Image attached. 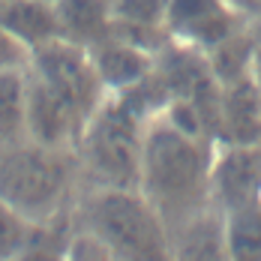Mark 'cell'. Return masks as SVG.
<instances>
[{"instance_id": "obj_1", "label": "cell", "mask_w": 261, "mask_h": 261, "mask_svg": "<svg viewBox=\"0 0 261 261\" xmlns=\"http://www.w3.org/2000/svg\"><path fill=\"white\" fill-rule=\"evenodd\" d=\"M216 141L177 129L162 114L144 123L138 189L156 207L168 231L213 204L210 171Z\"/></svg>"}, {"instance_id": "obj_2", "label": "cell", "mask_w": 261, "mask_h": 261, "mask_svg": "<svg viewBox=\"0 0 261 261\" xmlns=\"http://www.w3.org/2000/svg\"><path fill=\"white\" fill-rule=\"evenodd\" d=\"M81 186L75 147H45L30 138L0 144V198L30 222L69 216Z\"/></svg>"}, {"instance_id": "obj_3", "label": "cell", "mask_w": 261, "mask_h": 261, "mask_svg": "<svg viewBox=\"0 0 261 261\" xmlns=\"http://www.w3.org/2000/svg\"><path fill=\"white\" fill-rule=\"evenodd\" d=\"M72 222L96 231L114 261H168V225L138 186H81Z\"/></svg>"}, {"instance_id": "obj_4", "label": "cell", "mask_w": 261, "mask_h": 261, "mask_svg": "<svg viewBox=\"0 0 261 261\" xmlns=\"http://www.w3.org/2000/svg\"><path fill=\"white\" fill-rule=\"evenodd\" d=\"M144 123L120 96H105L75 144L84 186H138Z\"/></svg>"}, {"instance_id": "obj_5", "label": "cell", "mask_w": 261, "mask_h": 261, "mask_svg": "<svg viewBox=\"0 0 261 261\" xmlns=\"http://www.w3.org/2000/svg\"><path fill=\"white\" fill-rule=\"evenodd\" d=\"M30 69L72 105L84 126L108 96L90 51L69 39H51L39 45L30 57Z\"/></svg>"}, {"instance_id": "obj_6", "label": "cell", "mask_w": 261, "mask_h": 261, "mask_svg": "<svg viewBox=\"0 0 261 261\" xmlns=\"http://www.w3.org/2000/svg\"><path fill=\"white\" fill-rule=\"evenodd\" d=\"M243 27H249V21L228 0H168V39L192 45L198 51H210L216 42L228 39Z\"/></svg>"}, {"instance_id": "obj_7", "label": "cell", "mask_w": 261, "mask_h": 261, "mask_svg": "<svg viewBox=\"0 0 261 261\" xmlns=\"http://www.w3.org/2000/svg\"><path fill=\"white\" fill-rule=\"evenodd\" d=\"M81 129L84 123L72 105L27 69V138L45 147H75Z\"/></svg>"}, {"instance_id": "obj_8", "label": "cell", "mask_w": 261, "mask_h": 261, "mask_svg": "<svg viewBox=\"0 0 261 261\" xmlns=\"http://www.w3.org/2000/svg\"><path fill=\"white\" fill-rule=\"evenodd\" d=\"M210 192L219 210L261 195V144H216Z\"/></svg>"}, {"instance_id": "obj_9", "label": "cell", "mask_w": 261, "mask_h": 261, "mask_svg": "<svg viewBox=\"0 0 261 261\" xmlns=\"http://www.w3.org/2000/svg\"><path fill=\"white\" fill-rule=\"evenodd\" d=\"M87 51L93 57V66H96L108 93H123V90L135 87L156 66V51L132 42L126 36L114 33V30L105 39H99L96 45H90Z\"/></svg>"}, {"instance_id": "obj_10", "label": "cell", "mask_w": 261, "mask_h": 261, "mask_svg": "<svg viewBox=\"0 0 261 261\" xmlns=\"http://www.w3.org/2000/svg\"><path fill=\"white\" fill-rule=\"evenodd\" d=\"M216 144H261V90L252 75L219 84Z\"/></svg>"}, {"instance_id": "obj_11", "label": "cell", "mask_w": 261, "mask_h": 261, "mask_svg": "<svg viewBox=\"0 0 261 261\" xmlns=\"http://www.w3.org/2000/svg\"><path fill=\"white\" fill-rule=\"evenodd\" d=\"M171 258L177 261H228L225 249V216L216 204L198 210L168 231Z\"/></svg>"}, {"instance_id": "obj_12", "label": "cell", "mask_w": 261, "mask_h": 261, "mask_svg": "<svg viewBox=\"0 0 261 261\" xmlns=\"http://www.w3.org/2000/svg\"><path fill=\"white\" fill-rule=\"evenodd\" d=\"M165 12H168V0H111L114 33L150 51H159L168 42Z\"/></svg>"}, {"instance_id": "obj_13", "label": "cell", "mask_w": 261, "mask_h": 261, "mask_svg": "<svg viewBox=\"0 0 261 261\" xmlns=\"http://www.w3.org/2000/svg\"><path fill=\"white\" fill-rule=\"evenodd\" d=\"M0 24L12 30L30 51L60 39L54 0H0Z\"/></svg>"}, {"instance_id": "obj_14", "label": "cell", "mask_w": 261, "mask_h": 261, "mask_svg": "<svg viewBox=\"0 0 261 261\" xmlns=\"http://www.w3.org/2000/svg\"><path fill=\"white\" fill-rule=\"evenodd\" d=\"M60 39H69L75 45H96L114 30L111 18V0H54Z\"/></svg>"}, {"instance_id": "obj_15", "label": "cell", "mask_w": 261, "mask_h": 261, "mask_svg": "<svg viewBox=\"0 0 261 261\" xmlns=\"http://www.w3.org/2000/svg\"><path fill=\"white\" fill-rule=\"evenodd\" d=\"M228 261H261V195L222 210Z\"/></svg>"}, {"instance_id": "obj_16", "label": "cell", "mask_w": 261, "mask_h": 261, "mask_svg": "<svg viewBox=\"0 0 261 261\" xmlns=\"http://www.w3.org/2000/svg\"><path fill=\"white\" fill-rule=\"evenodd\" d=\"M255 48H258V42L252 36V27H243V30L231 33L228 39L216 42L210 51H204L216 84H231L237 79H246L249 69H252Z\"/></svg>"}, {"instance_id": "obj_17", "label": "cell", "mask_w": 261, "mask_h": 261, "mask_svg": "<svg viewBox=\"0 0 261 261\" xmlns=\"http://www.w3.org/2000/svg\"><path fill=\"white\" fill-rule=\"evenodd\" d=\"M27 69L0 72V144L27 138Z\"/></svg>"}, {"instance_id": "obj_18", "label": "cell", "mask_w": 261, "mask_h": 261, "mask_svg": "<svg viewBox=\"0 0 261 261\" xmlns=\"http://www.w3.org/2000/svg\"><path fill=\"white\" fill-rule=\"evenodd\" d=\"M33 222L0 198V261L21 258Z\"/></svg>"}, {"instance_id": "obj_19", "label": "cell", "mask_w": 261, "mask_h": 261, "mask_svg": "<svg viewBox=\"0 0 261 261\" xmlns=\"http://www.w3.org/2000/svg\"><path fill=\"white\" fill-rule=\"evenodd\" d=\"M63 261H114V255H111V249L105 246V240L96 231L72 222L69 240H66V258Z\"/></svg>"}, {"instance_id": "obj_20", "label": "cell", "mask_w": 261, "mask_h": 261, "mask_svg": "<svg viewBox=\"0 0 261 261\" xmlns=\"http://www.w3.org/2000/svg\"><path fill=\"white\" fill-rule=\"evenodd\" d=\"M30 57H33V51L27 48L12 30H6V27L0 24V72L3 69H27Z\"/></svg>"}, {"instance_id": "obj_21", "label": "cell", "mask_w": 261, "mask_h": 261, "mask_svg": "<svg viewBox=\"0 0 261 261\" xmlns=\"http://www.w3.org/2000/svg\"><path fill=\"white\" fill-rule=\"evenodd\" d=\"M231 6H234L237 12L252 24V21H258L261 18V0H228Z\"/></svg>"}, {"instance_id": "obj_22", "label": "cell", "mask_w": 261, "mask_h": 261, "mask_svg": "<svg viewBox=\"0 0 261 261\" xmlns=\"http://www.w3.org/2000/svg\"><path fill=\"white\" fill-rule=\"evenodd\" d=\"M249 75H252V81L258 84V90H261V48H255V57H252V69H249Z\"/></svg>"}, {"instance_id": "obj_23", "label": "cell", "mask_w": 261, "mask_h": 261, "mask_svg": "<svg viewBox=\"0 0 261 261\" xmlns=\"http://www.w3.org/2000/svg\"><path fill=\"white\" fill-rule=\"evenodd\" d=\"M249 27H252V36H255V42H258V48H261V18L258 21H252Z\"/></svg>"}]
</instances>
